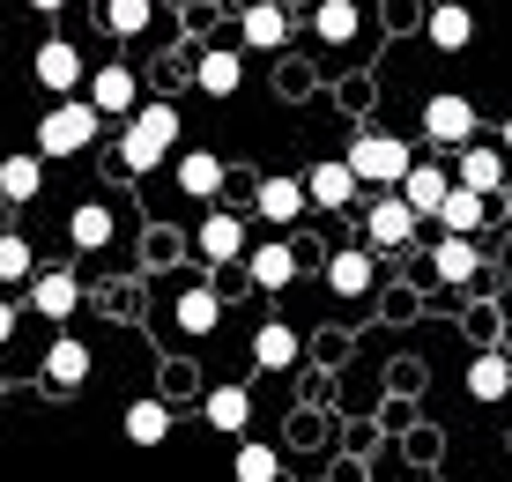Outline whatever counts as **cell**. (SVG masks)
I'll return each mask as SVG.
<instances>
[{
  "mask_svg": "<svg viewBox=\"0 0 512 482\" xmlns=\"http://www.w3.org/2000/svg\"><path fill=\"white\" fill-rule=\"evenodd\" d=\"M171 149H179V112L171 104H141L119 134V171H164Z\"/></svg>",
  "mask_w": 512,
  "mask_h": 482,
  "instance_id": "obj_1",
  "label": "cell"
},
{
  "mask_svg": "<svg viewBox=\"0 0 512 482\" xmlns=\"http://www.w3.org/2000/svg\"><path fill=\"white\" fill-rule=\"evenodd\" d=\"M97 104L90 97H52V112L38 119V156H45V164H60V156H82V149H90V141H97Z\"/></svg>",
  "mask_w": 512,
  "mask_h": 482,
  "instance_id": "obj_2",
  "label": "cell"
},
{
  "mask_svg": "<svg viewBox=\"0 0 512 482\" xmlns=\"http://www.w3.org/2000/svg\"><path fill=\"white\" fill-rule=\"evenodd\" d=\"M409 141L401 134H357L349 141V171H357V186H401L409 178Z\"/></svg>",
  "mask_w": 512,
  "mask_h": 482,
  "instance_id": "obj_3",
  "label": "cell"
},
{
  "mask_svg": "<svg viewBox=\"0 0 512 482\" xmlns=\"http://www.w3.org/2000/svg\"><path fill=\"white\" fill-rule=\"evenodd\" d=\"M416 223H423V216H416L409 201H401V186H386L379 201H372V216H364V238H372L379 253H401V245L416 238Z\"/></svg>",
  "mask_w": 512,
  "mask_h": 482,
  "instance_id": "obj_4",
  "label": "cell"
},
{
  "mask_svg": "<svg viewBox=\"0 0 512 482\" xmlns=\"http://www.w3.org/2000/svg\"><path fill=\"white\" fill-rule=\"evenodd\" d=\"M423 134H431L438 149H468L475 141V104L453 97V89H438V97L423 104Z\"/></svg>",
  "mask_w": 512,
  "mask_h": 482,
  "instance_id": "obj_5",
  "label": "cell"
},
{
  "mask_svg": "<svg viewBox=\"0 0 512 482\" xmlns=\"http://www.w3.org/2000/svg\"><path fill=\"white\" fill-rule=\"evenodd\" d=\"M30 67H38V82L52 89V97H75V89H90V67H82V52L67 45V38H45Z\"/></svg>",
  "mask_w": 512,
  "mask_h": 482,
  "instance_id": "obj_6",
  "label": "cell"
},
{
  "mask_svg": "<svg viewBox=\"0 0 512 482\" xmlns=\"http://www.w3.org/2000/svg\"><path fill=\"white\" fill-rule=\"evenodd\" d=\"M238 45L245 52H282L290 45V8H282V0H253V8L238 15Z\"/></svg>",
  "mask_w": 512,
  "mask_h": 482,
  "instance_id": "obj_7",
  "label": "cell"
},
{
  "mask_svg": "<svg viewBox=\"0 0 512 482\" xmlns=\"http://www.w3.org/2000/svg\"><path fill=\"white\" fill-rule=\"evenodd\" d=\"M90 104H97V112H141V75H134V67H90Z\"/></svg>",
  "mask_w": 512,
  "mask_h": 482,
  "instance_id": "obj_8",
  "label": "cell"
},
{
  "mask_svg": "<svg viewBox=\"0 0 512 482\" xmlns=\"http://www.w3.org/2000/svg\"><path fill=\"white\" fill-rule=\"evenodd\" d=\"M505 141H468V149H461V171H453V178H461V186H475V193H483V201H490V193H498L505 186Z\"/></svg>",
  "mask_w": 512,
  "mask_h": 482,
  "instance_id": "obj_9",
  "label": "cell"
},
{
  "mask_svg": "<svg viewBox=\"0 0 512 482\" xmlns=\"http://www.w3.org/2000/svg\"><path fill=\"white\" fill-rule=\"evenodd\" d=\"M201 260H216V267H231V260H245L253 245H245V223L231 216V208H216V216H201Z\"/></svg>",
  "mask_w": 512,
  "mask_h": 482,
  "instance_id": "obj_10",
  "label": "cell"
},
{
  "mask_svg": "<svg viewBox=\"0 0 512 482\" xmlns=\"http://www.w3.org/2000/svg\"><path fill=\"white\" fill-rule=\"evenodd\" d=\"M253 208H260L268 223H297V216L312 208V193H305V178H282V171H268V178H260V193H253Z\"/></svg>",
  "mask_w": 512,
  "mask_h": 482,
  "instance_id": "obj_11",
  "label": "cell"
},
{
  "mask_svg": "<svg viewBox=\"0 0 512 482\" xmlns=\"http://www.w3.org/2000/svg\"><path fill=\"white\" fill-rule=\"evenodd\" d=\"M193 82H201L208 97H238V89H245V60L231 45H208L201 60H193Z\"/></svg>",
  "mask_w": 512,
  "mask_h": 482,
  "instance_id": "obj_12",
  "label": "cell"
},
{
  "mask_svg": "<svg viewBox=\"0 0 512 482\" xmlns=\"http://www.w3.org/2000/svg\"><path fill=\"white\" fill-rule=\"evenodd\" d=\"M446 193H453V171H438V164H409V178H401V201H409L416 216H431V223H438V208H446Z\"/></svg>",
  "mask_w": 512,
  "mask_h": 482,
  "instance_id": "obj_13",
  "label": "cell"
},
{
  "mask_svg": "<svg viewBox=\"0 0 512 482\" xmlns=\"http://www.w3.org/2000/svg\"><path fill=\"white\" fill-rule=\"evenodd\" d=\"M30 305H38L45 319H67L82 305V282L67 275V267H45V275H30Z\"/></svg>",
  "mask_w": 512,
  "mask_h": 482,
  "instance_id": "obj_14",
  "label": "cell"
},
{
  "mask_svg": "<svg viewBox=\"0 0 512 482\" xmlns=\"http://www.w3.org/2000/svg\"><path fill=\"white\" fill-rule=\"evenodd\" d=\"M45 193V156L38 149H23V156H8V164H0V201H38Z\"/></svg>",
  "mask_w": 512,
  "mask_h": 482,
  "instance_id": "obj_15",
  "label": "cell"
},
{
  "mask_svg": "<svg viewBox=\"0 0 512 482\" xmlns=\"http://www.w3.org/2000/svg\"><path fill=\"white\" fill-rule=\"evenodd\" d=\"M305 193H312V208H349V193H357L349 156H342V164H312V171H305Z\"/></svg>",
  "mask_w": 512,
  "mask_h": 482,
  "instance_id": "obj_16",
  "label": "cell"
},
{
  "mask_svg": "<svg viewBox=\"0 0 512 482\" xmlns=\"http://www.w3.org/2000/svg\"><path fill=\"white\" fill-rule=\"evenodd\" d=\"M171 319H179V334H216V319H223V290H179Z\"/></svg>",
  "mask_w": 512,
  "mask_h": 482,
  "instance_id": "obj_17",
  "label": "cell"
},
{
  "mask_svg": "<svg viewBox=\"0 0 512 482\" xmlns=\"http://www.w3.org/2000/svg\"><path fill=\"white\" fill-rule=\"evenodd\" d=\"M468 38H475V15L461 8V0H438L431 8V45L438 52H468Z\"/></svg>",
  "mask_w": 512,
  "mask_h": 482,
  "instance_id": "obj_18",
  "label": "cell"
},
{
  "mask_svg": "<svg viewBox=\"0 0 512 482\" xmlns=\"http://www.w3.org/2000/svg\"><path fill=\"white\" fill-rule=\"evenodd\" d=\"M372 282H379V260H372V253H334V260H327V290L364 297Z\"/></svg>",
  "mask_w": 512,
  "mask_h": 482,
  "instance_id": "obj_19",
  "label": "cell"
},
{
  "mask_svg": "<svg viewBox=\"0 0 512 482\" xmlns=\"http://www.w3.org/2000/svg\"><path fill=\"white\" fill-rule=\"evenodd\" d=\"M179 186L193 193V201H216V193H223V156L186 149V156H179Z\"/></svg>",
  "mask_w": 512,
  "mask_h": 482,
  "instance_id": "obj_20",
  "label": "cell"
},
{
  "mask_svg": "<svg viewBox=\"0 0 512 482\" xmlns=\"http://www.w3.org/2000/svg\"><path fill=\"white\" fill-rule=\"evenodd\" d=\"M45 379H52V386H82V379H90V342L60 334V342H52V356H45Z\"/></svg>",
  "mask_w": 512,
  "mask_h": 482,
  "instance_id": "obj_21",
  "label": "cell"
},
{
  "mask_svg": "<svg viewBox=\"0 0 512 482\" xmlns=\"http://www.w3.org/2000/svg\"><path fill=\"white\" fill-rule=\"evenodd\" d=\"M438 223H446L453 238H475V230H483V193L453 178V193H446V208H438Z\"/></svg>",
  "mask_w": 512,
  "mask_h": 482,
  "instance_id": "obj_22",
  "label": "cell"
},
{
  "mask_svg": "<svg viewBox=\"0 0 512 482\" xmlns=\"http://www.w3.org/2000/svg\"><path fill=\"white\" fill-rule=\"evenodd\" d=\"M201 416L216 423V431H245V423H253V394H245V386H216V394L201 401Z\"/></svg>",
  "mask_w": 512,
  "mask_h": 482,
  "instance_id": "obj_23",
  "label": "cell"
},
{
  "mask_svg": "<svg viewBox=\"0 0 512 482\" xmlns=\"http://www.w3.org/2000/svg\"><path fill=\"white\" fill-rule=\"evenodd\" d=\"M97 23L112 30V38H141V30L156 23V0H104V8H97Z\"/></svg>",
  "mask_w": 512,
  "mask_h": 482,
  "instance_id": "obj_24",
  "label": "cell"
},
{
  "mask_svg": "<svg viewBox=\"0 0 512 482\" xmlns=\"http://www.w3.org/2000/svg\"><path fill=\"white\" fill-rule=\"evenodd\" d=\"M431 267H438V282H453V290L475 282V267H483V260H475V238H453V230H446V245L431 253Z\"/></svg>",
  "mask_w": 512,
  "mask_h": 482,
  "instance_id": "obj_25",
  "label": "cell"
},
{
  "mask_svg": "<svg viewBox=\"0 0 512 482\" xmlns=\"http://www.w3.org/2000/svg\"><path fill=\"white\" fill-rule=\"evenodd\" d=\"M468 394H475V401H505V394H512V364H505L498 349L468 364Z\"/></svg>",
  "mask_w": 512,
  "mask_h": 482,
  "instance_id": "obj_26",
  "label": "cell"
},
{
  "mask_svg": "<svg viewBox=\"0 0 512 482\" xmlns=\"http://www.w3.org/2000/svg\"><path fill=\"white\" fill-rule=\"evenodd\" d=\"M245 267H253L260 290H282V282L297 275V253H290V245H253V253H245Z\"/></svg>",
  "mask_w": 512,
  "mask_h": 482,
  "instance_id": "obj_27",
  "label": "cell"
},
{
  "mask_svg": "<svg viewBox=\"0 0 512 482\" xmlns=\"http://www.w3.org/2000/svg\"><path fill=\"white\" fill-rule=\"evenodd\" d=\"M171 438V408L164 401H134L127 408V445H164Z\"/></svg>",
  "mask_w": 512,
  "mask_h": 482,
  "instance_id": "obj_28",
  "label": "cell"
},
{
  "mask_svg": "<svg viewBox=\"0 0 512 482\" xmlns=\"http://www.w3.org/2000/svg\"><path fill=\"white\" fill-rule=\"evenodd\" d=\"M312 30H320V45H357V0H320Z\"/></svg>",
  "mask_w": 512,
  "mask_h": 482,
  "instance_id": "obj_29",
  "label": "cell"
},
{
  "mask_svg": "<svg viewBox=\"0 0 512 482\" xmlns=\"http://www.w3.org/2000/svg\"><path fill=\"white\" fill-rule=\"evenodd\" d=\"M67 238L82 245V253H97V245H112V208H75V216H67Z\"/></svg>",
  "mask_w": 512,
  "mask_h": 482,
  "instance_id": "obj_30",
  "label": "cell"
},
{
  "mask_svg": "<svg viewBox=\"0 0 512 482\" xmlns=\"http://www.w3.org/2000/svg\"><path fill=\"white\" fill-rule=\"evenodd\" d=\"M290 356H297V334L290 327H260L253 334V364L260 371H290Z\"/></svg>",
  "mask_w": 512,
  "mask_h": 482,
  "instance_id": "obj_31",
  "label": "cell"
},
{
  "mask_svg": "<svg viewBox=\"0 0 512 482\" xmlns=\"http://www.w3.org/2000/svg\"><path fill=\"white\" fill-rule=\"evenodd\" d=\"M231 468H238V482H275L282 460H275V445H238V460H231Z\"/></svg>",
  "mask_w": 512,
  "mask_h": 482,
  "instance_id": "obj_32",
  "label": "cell"
},
{
  "mask_svg": "<svg viewBox=\"0 0 512 482\" xmlns=\"http://www.w3.org/2000/svg\"><path fill=\"white\" fill-rule=\"evenodd\" d=\"M30 275H38V260H30V245L8 230V238H0V282H30Z\"/></svg>",
  "mask_w": 512,
  "mask_h": 482,
  "instance_id": "obj_33",
  "label": "cell"
},
{
  "mask_svg": "<svg viewBox=\"0 0 512 482\" xmlns=\"http://www.w3.org/2000/svg\"><path fill=\"white\" fill-rule=\"evenodd\" d=\"M8 334H15V305L0 297V342H8Z\"/></svg>",
  "mask_w": 512,
  "mask_h": 482,
  "instance_id": "obj_34",
  "label": "cell"
},
{
  "mask_svg": "<svg viewBox=\"0 0 512 482\" xmlns=\"http://www.w3.org/2000/svg\"><path fill=\"white\" fill-rule=\"evenodd\" d=\"M30 8H45V15H52V8H67V0H30Z\"/></svg>",
  "mask_w": 512,
  "mask_h": 482,
  "instance_id": "obj_35",
  "label": "cell"
},
{
  "mask_svg": "<svg viewBox=\"0 0 512 482\" xmlns=\"http://www.w3.org/2000/svg\"><path fill=\"white\" fill-rule=\"evenodd\" d=\"M498 141H505V156H512V119H505V134H498Z\"/></svg>",
  "mask_w": 512,
  "mask_h": 482,
  "instance_id": "obj_36",
  "label": "cell"
},
{
  "mask_svg": "<svg viewBox=\"0 0 512 482\" xmlns=\"http://www.w3.org/2000/svg\"><path fill=\"white\" fill-rule=\"evenodd\" d=\"M201 8H216V0H201Z\"/></svg>",
  "mask_w": 512,
  "mask_h": 482,
  "instance_id": "obj_37",
  "label": "cell"
},
{
  "mask_svg": "<svg viewBox=\"0 0 512 482\" xmlns=\"http://www.w3.org/2000/svg\"><path fill=\"white\" fill-rule=\"evenodd\" d=\"M357 8H364V0H357Z\"/></svg>",
  "mask_w": 512,
  "mask_h": 482,
  "instance_id": "obj_38",
  "label": "cell"
}]
</instances>
